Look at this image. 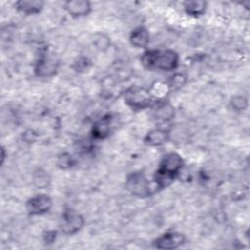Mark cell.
Masks as SVG:
<instances>
[{"instance_id":"obj_1","label":"cell","mask_w":250,"mask_h":250,"mask_svg":"<svg viewBox=\"0 0 250 250\" xmlns=\"http://www.w3.org/2000/svg\"><path fill=\"white\" fill-rule=\"evenodd\" d=\"M140 60L145 68L152 71H174L180 63L179 54L172 49H147Z\"/></svg>"},{"instance_id":"obj_2","label":"cell","mask_w":250,"mask_h":250,"mask_svg":"<svg viewBox=\"0 0 250 250\" xmlns=\"http://www.w3.org/2000/svg\"><path fill=\"white\" fill-rule=\"evenodd\" d=\"M185 165L183 157L175 151L165 153L155 171L154 182L159 189L167 188L181 173Z\"/></svg>"},{"instance_id":"obj_3","label":"cell","mask_w":250,"mask_h":250,"mask_svg":"<svg viewBox=\"0 0 250 250\" xmlns=\"http://www.w3.org/2000/svg\"><path fill=\"white\" fill-rule=\"evenodd\" d=\"M124 103L132 110H144L152 106L154 100L148 89L141 86H131L123 93Z\"/></svg>"},{"instance_id":"obj_4","label":"cell","mask_w":250,"mask_h":250,"mask_svg":"<svg viewBox=\"0 0 250 250\" xmlns=\"http://www.w3.org/2000/svg\"><path fill=\"white\" fill-rule=\"evenodd\" d=\"M85 225L84 217L76 210L66 207L62 212L60 228L62 233L66 235H73L80 231Z\"/></svg>"},{"instance_id":"obj_5","label":"cell","mask_w":250,"mask_h":250,"mask_svg":"<svg viewBox=\"0 0 250 250\" xmlns=\"http://www.w3.org/2000/svg\"><path fill=\"white\" fill-rule=\"evenodd\" d=\"M125 188L134 196L144 198L151 195L149 182L143 172H133L125 181Z\"/></svg>"},{"instance_id":"obj_6","label":"cell","mask_w":250,"mask_h":250,"mask_svg":"<svg viewBox=\"0 0 250 250\" xmlns=\"http://www.w3.org/2000/svg\"><path fill=\"white\" fill-rule=\"evenodd\" d=\"M59 60L55 55L41 54L34 65V73L37 77L48 78L54 76L59 69Z\"/></svg>"},{"instance_id":"obj_7","label":"cell","mask_w":250,"mask_h":250,"mask_svg":"<svg viewBox=\"0 0 250 250\" xmlns=\"http://www.w3.org/2000/svg\"><path fill=\"white\" fill-rule=\"evenodd\" d=\"M26 211L30 216H41L47 214L53 207L52 198L45 193L30 197L25 204Z\"/></svg>"},{"instance_id":"obj_8","label":"cell","mask_w":250,"mask_h":250,"mask_svg":"<svg viewBox=\"0 0 250 250\" xmlns=\"http://www.w3.org/2000/svg\"><path fill=\"white\" fill-rule=\"evenodd\" d=\"M185 241L186 237L183 233L178 231H167L154 239L152 244L157 249L172 250L182 246Z\"/></svg>"},{"instance_id":"obj_9","label":"cell","mask_w":250,"mask_h":250,"mask_svg":"<svg viewBox=\"0 0 250 250\" xmlns=\"http://www.w3.org/2000/svg\"><path fill=\"white\" fill-rule=\"evenodd\" d=\"M63 9L66 13L74 18H83L87 17L92 12V3L87 0H68L63 4Z\"/></svg>"},{"instance_id":"obj_10","label":"cell","mask_w":250,"mask_h":250,"mask_svg":"<svg viewBox=\"0 0 250 250\" xmlns=\"http://www.w3.org/2000/svg\"><path fill=\"white\" fill-rule=\"evenodd\" d=\"M113 116L111 114H104L100 119H98L92 126L91 135L93 139L97 141L104 140L109 136L111 131Z\"/></svg>"},{"instance_id":"obj_11","label":"cell","mask_w":250,"mask_h":250,"mask_svg":"<svg viewBox=\"0 0 250 250\" xmlns=\"http://www.w3.org/2000/svg\"><path fill=\"white\" fill-rule=\"evenodd\" d=\"M151 107L153 108V117L161 122H169L176 115L174 105L165 100L154 102Z\"/></svg>"},{"instance_id":"obj_12","label":"cell","mask_w":250,"mask_h":250,"mask_svg":"<svg viewBox=\"0 0 250 250\" xmlns=\"http://www.w3.org/2000/svg\"><path fill=\"white\" fill-rule=\"evenodd\" d=\"M170 139V133L166 129L155 128L148 131L144 137V143L148 146H161Z\"/></svg>"},{"instance_id":"obj_13","label":"cell","mask_w":250,"mask_h":250,"mask_svg":"<svg viewBox=\"0 0 250 250\" xmlns=\"http://www.w3.org/2000/svg\"><path fill=\"white\" fill-rule=\"evenodd\" d=\"M130 44L137 49H146L149 43V33L145 26L134 28L129 36Z\"/></svg>"},{"instance_id":"obj_14","label":"cell","mask_w":250,"mask_h":250,"mask_svg":"<svg viewBox=\"0 0 250 250\" xmlns=\"http://www.w3.org/2000/svg\"><path fill=\"white\" fill-rule=\"evenodd\" d=\"M45 3L40 0H19L15 3V8L24 15H37L43 8Z\"/></svg>"},{"instance_id":"obj_15","label":"cell","mask_w":250,"mask_h":250,"mask_svg":"<svg viewBox=\"0 0 250 250\" xmlns=\"http://www.w3.org/2000/svg\"><path fill=\"white\" fill-rule=\"evenodd\" d=\"M207 7L208 3L203 0H189L183 2V9L185 13L192 18H199L203 16Z\"/></svg>"},{"instance_id":"obj_16","label":"cell","mask_w":250,"mask_h":250,"mask_svg":"<svg viewBox=\"0 0 250 250\" xmlns=\"http://www.w3.org/2000/svg\"><path fill=\"white\" fill-rule=\"evenodd\" d=\"M51 176L43 168H37L32 174V183L37 188H46L51 184Z\"/></svg>"},{"instance_id":"obj_17","label":"cell","mask_w":250,"mask_h":250,"mask_svg":"<svg viewBox=\"0 0 250 250\" xmlns=\"http://www.w3.org/2000/svg\"><path fill=\"white\" fill-rule=\"evenodd\" d=\"M154 102L165 100V96L171 91V88L167 82L157 81L152 84L150 89H148Z\"/></svg>"},{"instance_id":"obj_18","label":"cell","mask_w":250,"mask_h":250,"mask_svg":"<svg viewBox=\"0 0 250 250\" xmlns=\"http://www.w3.org/2000/svg\"><path fill=\"white\" fill-rule=\"evenodd\" d=\"M93 45L94 47L100 51V52H105L110 48L111 42H110V38L109 36H107L104 33H96L93 37Z\"/></svg>"},{"instance_id":"obj_19","label":"cell","mask_w":250,"mask_h":250,"mask_svg":"<svg viewBox=\"0 0 250 250\" xmlns=\"http://www.w3.org/2000/svg\"><path fill=\"white\" fill-rule=\"evenodd\" d=\"M230 107L237 112L244 111L248 107V99L242 95L233 96L229 101Z\"/></svg>"},{"instance_id":"obj_20","label":"cell","mask_w":250,"mask_h":250,"mask_svg":"<svg viewBox=\"0 0 250 250\" xmlns=\"http://www.w3.org/2000/svg\"><path fill=\"white\" fill-rule=\"evenodd\" d=\"M75 164L74 158L72 155H70L67 152L61 153L57 158V165L60 169H69Z\"/></svg>"},{"instance_id":"obj_21","label":"cell","mask_w":250,"mask_h":250,"mask_svg":"<svg viewBox=\"0 0 250 250\" xmlns=\"http://www.w3.org/2000/svg\"><path fill=\"white\" fill-rule=\"evenodd\" d=\"M91 66V61L86 58V57H80L78 58L72 67L76 72H83V71H87V69H89V67Z\"/></svg>"},{"instance_id":"obj_22","label":"cell","mask_w":250,"mask_h":250,"mask_svg":"<svg viewBox=\"0 0 250 250\" xmlns=\"http://www.w3.org/2000/svg\"><path fill=\"white\" fill-rule=\"evenodd\" d=\"M56 237H57V232L55 230L47 231L44 234V240L46 241V243H53L55 241Z\"/></svg>"},{"instance_id":"obj_23","label":"cell","mask_w":250,"mask_h":250,"mask_svg":"<svg viewBox=\"0 0 250 250\" xmlns=\"http://www.w3.org/2000/svg\"><path fill=\"white\" fill-rule=\"evenodd\" d=\"M5 156H6V154H5V149H4V147H2V148H1V164H2V165H3V163H4Z\"/></svg>"}]
</instances>
